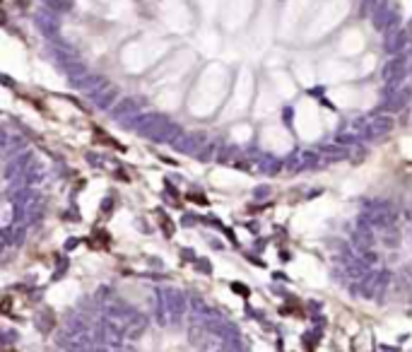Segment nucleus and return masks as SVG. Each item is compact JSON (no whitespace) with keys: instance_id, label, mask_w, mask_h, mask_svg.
Instances as JSON below:
<instances>
[{"instance_id":"7ed1b4c3","label":"nucleus","mask_w":412,"mask_h":352,"mask_svg":"<svg viewBox=\"0 0 412 352\" xmlns=\"http://www.w3.org/2000/svg\"><path fill=\"white\" fill-rule=\"evenodd\" d=\"M36 27L44 31V34L53 36V34H58V20H56L51 12H41V15H36Z\"/></svg>"},{"instance_id":"20e7f679","label":"nucleus","mask_w":412,"mask_h":352,"mask_svg":"<svg viewBox=\"0 0 412 352\" xmlns=\"http://www.w3.org/2000/svg\"><path fill=\"white\" fill-rule=\"evenodd\" d=\"M101 82H104V77H101V75H85V77L75 80V85H77V87H85V89L97 87V85H101Z\"/></svg>"},{"instance_id":"f03ea898","label":"nucleus","mask_w":412,"mask_h":352,"mask_svg":"<svg viewBox=\"0 0 412 352\" xmlns=\"http://www.w3.org/2000/svg\"><path fill=\"white\" fill-rule=\"evenodd\" d=\"M405 44H408V31L400 29L386 39V51H388V53H400V51L405 49Z\"/></svg>"},{"instance_id":"39448f33","label":"nucleus","mask_w":412,"mask_h":352,"mask_svg":"<svg viewBox=\"0 0 412 352\" xmlns=\"http://www.w3.org/2000/svg\"><path fill=\"white\" fill-rule=\"evenodd\" d=\"M114 97H116V89H109V94H104V97H99V99H97V104H99V106H109Z\"/></svg>"},{"instance_id":"423d86ee","label":"nucleus","mask_w":412,"mask_h":352,"mask_svg":"<svg viewBox=\"0 0 412 352\" xmlns=\"http://www.w3.org/2000/svg\"><path fill=\"white\" fill-rule=\"evenodd\" d=\"M44 2H48V5H51V7H56V10L60 7V0H44Z\"/></svg>"},{"instance_id":"f257e3e1","label":"nucleus","mask_w":412,"mask_h":352,"mask_svg":"<svg viewBox=\"0 0 412 352\" xmlns=\"http://www.w3.org/2000/svg\"><path fill=\"white\" fill-rule=\"evenodd\" d=\"M405 75V56H393V60L386 65V70H383V77L386 80H400Z\"/></svg>"}]
</instances>
